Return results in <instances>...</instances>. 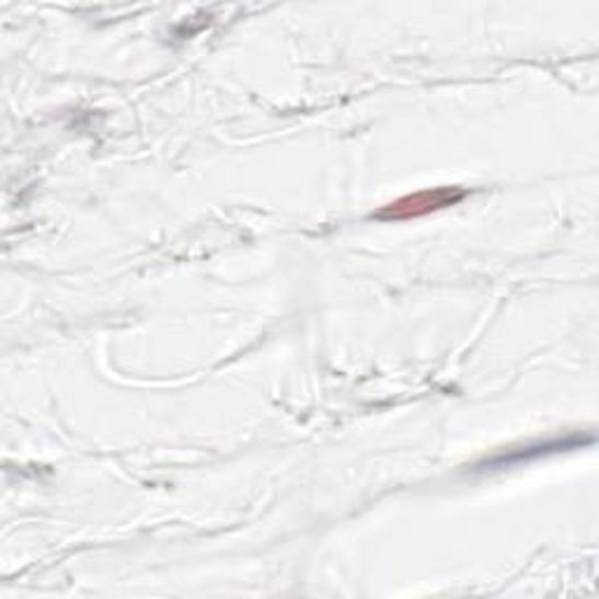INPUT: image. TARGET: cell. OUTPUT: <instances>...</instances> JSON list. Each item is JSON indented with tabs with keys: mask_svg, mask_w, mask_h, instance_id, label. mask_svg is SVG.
Listing matches in <instances>:
<instances>
[{
	"mask_svg": "<svg viewBox=\"0 0 599 599\" xmlns=\"http://www.w3.org/2000/svg\"><path fill=\"white\" fill-rule=\"evenodd\" d=\"M461 197H464V191H457V187H438V191H424V193L393 201L387 209L380 211V216L382 218H415V216H424V214L450 207V204L459 201Z\"/></svg>",
	"mask_w": 599,
	"mask_h": 599,
	"instance_id": "6da1fadb",
	"label": "cell"
}]
</instances>
